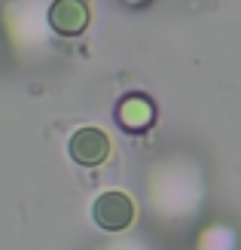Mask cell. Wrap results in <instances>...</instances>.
Returning a JSON list of instances; mask_svg holds the SVG:
<instances>
[{"instance_id":"6da1fadb","label":"cell","mask_w":241,"mask_h":250,"mask_svg":"<svg viewBox=\"0 0 241 250\" xmlns=\"http://www.w3.org/2000/svg\"><path fill=\"white\" fill-rule=\"evenodd\" d=\"M92 217L104 232H122L134 223V202L125 192L110 189L104 195H98V202L92 208Z\"/></svg>"},{"instance_id":"7a4b0ae2","label":"cell","mask_w":241,"mask_h":250,"mask_svg":"<svg viewBox=\"0 0 241 250\" xmlns=\"http://www.w3.org/2000/svg\"><path fill=\"white\" fill-rule=\"evenodd\" d=\"M67 153H70V159L77 162V165L95 168V165L110 159V137L101 128H80V131L70 134Z\"/></svg>"},{"instance_id":"3957f363","label":"cell","mask_w":241,"mask_h":250,"mask_svg":"<svg viewBox=\"0 0 241 250\" xmlns=\"http://www.w3.org/2000/svg\"><path fill=\"white\" fill-rule=\"evenodd\" d=\"M49 24L61 37H77L88 28V6L86 0H55L49 6Z\"/></svg>"},{"instance_id":"277c9868","label":"cell","mask_w":241,"mask_h":250,"mask_svg":"<svg viewBox=\"0 0 241 250\" xmlns=\"http://www.w3.org/2000/svg\"><path fill=\"white\" fill-rule=\"evenodd\" d=\"M119 119L125 122L129 131H141L153 122V107H150L147 98H125L119 107Z\"/></svg>"}]
</instances>
